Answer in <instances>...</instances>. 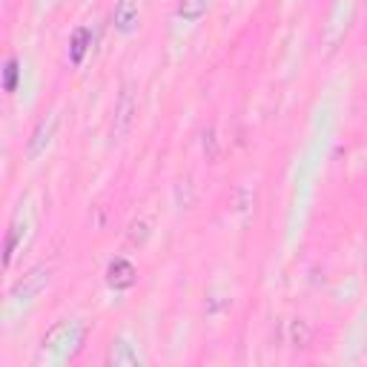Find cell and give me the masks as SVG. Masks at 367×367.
Returning <instances> with one entry per match:
<instances>
[{
	"label": "cell",
	"instance_id": "cell-9",
	"mask_svg": "<svg viewBox=\"0 0 367 367\" xmlns=\"http://www.w3.org/2000/svg\"><path fill=\"white\" fill-rule=\"evenodd\" d=\"M18 72H21V69H18V61L9 58L6 66H4V89H6V92H15V89H18Z\"/></svg>",
	"mask_w": 367,
	"mask_h": 367
},
{
	"label": "cell",
	"instance_id": "cell-3",
	"mask_svg": "<svg viewBox=\"0 0 367 367\" xmlns=\"http://www.w3.org/2000/svg\"><path fill=\"white\" fill-rule=\"evenodd\" d=\"M106 281L112 290H129L135 281H138V270L126 261V258H115L109 267H106Z\"/></svg>",
	"mask_w": 367,
	"mask_h": 367
},
{
	"label": "cell",
	"instance_id": "cell-1",
	"mask_svg": "<svg viewBox=\"0 0 367 367\" xmlns=\"http://www.w3.org/2000/svg\"><path fill=\"white\" fill-rule=\"evenodd\" d=\"M132 115H135V95H132V86H124V92L118 98V109H115V124H112L115 138H124L129 132Z\"/></svg>",
	"mask_w": 367,
	"mask_h": 367
},
{
	"label": "cell",
	"instance_id": "cell-8",
	"mask_svg": "<svg viewBox=\"0 0 367 367\" xmlns=\"http://www.w3.org/2000/svg\"><path fill=\"white\" fill-rule=\"evenodd\" d=\"M210 9V0H178V18L184 21H198Z\"/></svg>",
	"mask_w": 367,
	"mask_h": 367
},
{
	"label": "cell",
	"instance_id": "cell-4",
	"mask_svg": "<svg viewBox=\"0 0 367 367\" xmlns=\"http://www.w3.org/2000/svg\"><path fill=\"white\" fill-rule=\"evenodd\" d=\"M49 276H52L49 267H35L29 276H24V281H18V284L12 287V296H15V298H29V296L41 293V290L49 284Z\"/></svg>",
	"mask_w": 367,
	"mask_h": 367
},
{
	"label": "cell",
	"instance_id": "cell-12",
	"mask_svg": "<svg viewBox=\"0 0 367 367\" xmlns=\"http://www.w3.org/2000/svg\"><path fill=\"white\" fill-rule=\"evenodd\" d=\"M210 146V158H216L218 152H216V132L210 129V132H204V149Z\"/></svg>",
	"mask_w": 367,
	"mask_h": 367
},
{
	"label": "cell",
	"instance_id": "cell-11",
	"mask_svg": "<svg viewBox=\"0 0 367 367\" xmlns=\"http://www.w3.org/2000/svg\"><path fill=\"white\" fill-rule=\"evenodd\" d=\"M15 244H18V227H12L9 230V238H6V264H12V258H15Z\"/></svg>",
	"mask_w": 367,
	"mask_h": 367
},
{
	"label": "cell",
	"instance_id": "cell-2",
	"mask_svg": "<svg viewBox=\"0 0 367 367\" xmlns=\"http://www.w3.org/2000/svg\"><path fill=\"white\" fill-rule=\"evenodd\" d=\"M58 112H49L46 118H41V124L35 126V132H32V138H29V158H38L46 146H49V141H52V135H55V129H58Z\"/></svg>",
	"mask_w": 367,
	"mask_h": 367
},
{
	"label": "cell",
	"instance_id": "cell-5",
	"mask_svg": "<svg viewBox=\"0 0 367 367\" xmlns=\"http://www.w3.org/2000/svg\"><path fill=\"white\" fill-rule=\"evenodd\" d=\"M138 21H141V12H138V4L135 0H121V4L115 6V15H112V24H115V29L118 32H132L135 26H138Z\"/></svg>",
	"mask_w": 367,
	"mask_h": 367
},
{
	"label": "cell",
	"instance_id": "cell-10",
	"mask_svg": "<svg viewBox=\"0 0 367 367\" xmlns=\"http://www.w3.org/2000/svg\"><path fill=\"white\" fill-rule=\"evenodd\" d=\"M290 333H293V344H296V347H307V344H310V327H307L304 321H293Z\"/></svg>",
	"mask_w": 367,
	"mask_h": 367
},
{
	"label": "cell",
	"instance_id": "cell-7",
	"mask_svg": "<svg viewBox=\"0 0 367 367\" xmlns=\"http://www.w3.org/2000/svg\"><path fill=\"white\" fill-rule=\"evenodd\" d=\"M106 361L109 364H115V367H121V364H141L138 361V356L132 353V347L126 344V341H112V347H109V353H106Z\"/></svg>",
	"mask_w": 367,
	"mask_h": 367
},
{
	"label": "cell",
	"instance_id": "cell-6",
	"mask_svg": "<svg viewBox=\"0 0 367 367\" xmlns=\"http://www.w3.org/2000/svg\"><path fill=\"white\" fill-rule=\"evenodd\" d=\"M92 46V35H89V29L86 26H78L75 32H72V44H69V61L75 64V66H81L84 64V55H86V49Z\"/></svg>",
	"mask_w": 367,
	"mask_h": 367
}]
</instances>
